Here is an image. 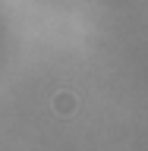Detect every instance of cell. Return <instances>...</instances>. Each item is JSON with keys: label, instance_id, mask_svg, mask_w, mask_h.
Here are the masks:
<instances>
[{"label": "cell", "instance_id": "6da1fadb", "mask_svg": "<svg viewBox=\"0 0 148 151\" xmlns=\"http://www.w3.org/2000/svg\"><path fill=\"white\" fill-rule=\"evenodd\" d=\"M73 110H76V94L57 91L54 94V113L57 116H73Z\"/></svg>", "mask_w": 148, "mask_h": 151}]
</instances>
